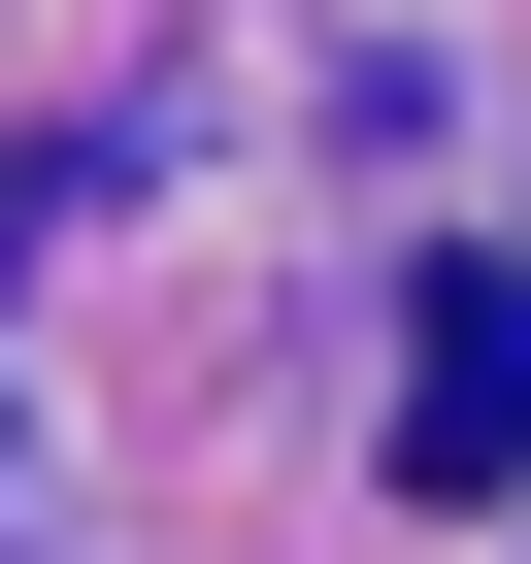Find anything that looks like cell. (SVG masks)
I'll list each match as a JSON object with an SVG mask.
<instances>
[{"instance_id": "1", "label": "cell", "mask_w": 531, "mask_h": 564, "mask_svg": "<svg viewBox=\"0 0 531 564\" xmlns=\"http://www.w3.org/2000/svg\"><path fill=\"white\" fill-rule=\"evenodd\" d=\"M399 498H531V265H465L399 333Z\"/></svg>"}]
</instances>
